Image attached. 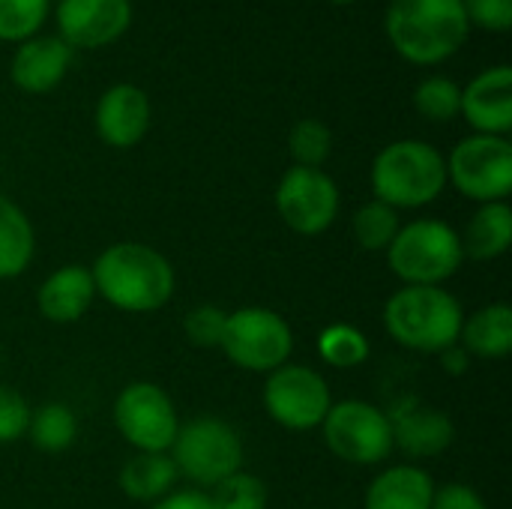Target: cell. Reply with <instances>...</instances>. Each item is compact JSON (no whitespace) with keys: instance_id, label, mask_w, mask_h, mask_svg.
Wrapping results in <instances>:
<instances>
[{"instance_id":"cell-32","label":"cell","mask_w":512,"mask_h":509,"mask_svg":"<svg viewBox=\"0 0 512 509\" xmlns=\"http://www.w3.org/2000/svg\"><path fill=\"white\" fill-rule=\"evenodd\" d=\"M30 414L33 408L27 405V399L18 390L0 384V444H15L27 438Z\"/></svg>"},{"instance_id":"cell-6","label":"cell","mask_w":512,"mask_h":509,"mask_svg":"<svg viewBox=\"0 0 512 509\" xmlns=\"http://www.w3.org/2000/svg\"><path fill=\"white\" fill-rule=\"evenodd\" d=\"M168 456L177 468V477L204 492L243 471V438L219 417H195L180 423Z\"/></svg>"},{"instance_id":"cell-30","label":"cell","mask_w":512,"mask_h":509,"mask_svg":"<svg viewBox=\"0 0 512 509\" xmlns=\"http://www.w3.org/2000/svg\"><path fill=\"white\" fill-rule=\"evenodd\" d=\"M210 498H213L216 509H267L270 492L261 477L237 471L228 480H222L219 486H213Z\"/></svg>"},{"instance_id":"cell-21","label":"cell","mask_w":512,"mask_h":509,"mask_svg":"<svg viewBox=\"0 0 512 509\" xmlns=\"http://www.w3.org/2000/svg\"><path fill=\"white\" fill-rule=\"evenodd\" d=\"M462 237V252L465 258L474 261H495L501 258L512 243V210L507 201H492L480 204L477 213L471 216Z\"/></svg>"},{"instance_id":"cell-23","label":"cell","mask_w":512,"mask_h":509,"mask_svg":"<svg viewBox=\"0 0 512 509\" xmlns=\"http://www.w3.org/2000/svg\"><path fill=\"white\" fill-rule=\"evenodd\" d=\"M36 252V234L27 213L0 195V282L21 276Z\"/></svg>"},{"instance_id":"cell-33","label":"cell","mask_w":512,"mask_h":509,"mask_svg":"<svg viewBox=\"0 0 512 509\" xmlns=\"http://www.w3.org/2000/svg\"><path fill=\"white\" fill-rule=\"evenodd\" d=\"M468 24L489 33H507L512 27V0H462Z\"/></svg>"},{"instance_id":"cell-25","label":"cell","mask_w":512,"mask_h":509,"mask_svg":"<svg viewBox=\"0 0 512 509\" xmlns=\"http://www.w3.org/2000/svg\"><path fill=\"white\" fill-rule=\"evenodd\" d=\"M369 339L354 324H330L318 333V354L333 369H357L369 360Z\"/></svg>"},{"instance_id":"cell-7","label":"cell","mask_w":512,"mask_h":509,"mask_svg":"<svg viewBox=\"0 0 512 509\" xmlns=\"http://www.w3.org/2000/svg\"><path fill=\"white\" fill-rule=\"evenodd\" d=\"M219 348L237 369L270 375L291 363L294 333L279 312L267 306H243L228 312Z\"/></svg>"},{"instance_id":"cell-28","label":"cell","mask_w":512,"mask_h":509,"mask_svg":"<svg viewBox=\"0 0 512 509\" xmlns=\"http://www.w3.org/2000/svg\"><path fill=\"white\" fill-rule=\"evenodd\" d=\"M288 153L294 165L303 168H324V162L333 153V132L321 120H297L288 132Z\"/></svg>"},{"instance_id":"cell-12","label":"cell","mask_w":512,"mask_h":509,"mask_svg":"<svg viewBox=\"0 0 512 509\" xmlns=\"http://www.w3.org/2000/svg\"><path fill=\"white\" fill-rule=\"evenodd\" d=\"M273 201L282 222L303 237L324 234L339 216V186L324 168L291 165L282 174Z\"/></svg>"},{"instance_id":"cell-34","label":"cell","mask_w":512,"mask_h":509,"mask_svg":"<svg viewBox=\"0 0 512 509\" xmlns=\"http://www.w3.org/2000/svg\"><path fill=\"white\" fill-rule=\"evenodd\" d=\"M432 509H489L486 501L480 498L477 489L465 486V483H444L435 486V498Z\"/></svg>"},{"instance_id":"cell-10","label":"cell","mask_w":512,"mask_h":509,"mask_svg":"<svg viewBox=\"0 0 512 509\" xmlns=\"http://www.w3.org/2000/svg\"><path fill=\"white\" fill-rule=\"evenodd\" d=\"M114 426L135 453H168L180 429L171 396L153 381H132L114 399Z\"/></svg>"},{"instance_id":"cell-37","label":"cell","mask_w":512,"mask_h":509,"mask_svg":"<svg viewBox=\"0 0 512 509\" xmlns=\"http://www.w3.org/2000/svg\"><path fill=\"white\" fill-rule=\"evenodd\" d=\"M330 3H339V6H345V3H354V0H330Z\"/></svg>"},{"instance_id":"cell-15","label":"cell","mask_w":512,"mask_h":509,"mask_svg":"<svg viewBox=\"0 0 512 509\" xmlns=\"http://www.w3.org/2000/svg\"><path fill=\"white\" fill-rule=\"evenodd\" d=\"M390 426H393V450H402L411 459H435L447 453L450 444L456 441L453 420L441 408H432L417 399H405L390 414Z\"/></svg>"},{"instance_id":"cell-16","label":"cell","mask_w":512,"mask_h":509,"mask_svg":"<svg viewBox=\"0 0 512 509\" xmlns=\"http://www.w3.org/2000/svg\"><path fill=\"white\" fill-rule=\"evenodd\" d=\"M477 135H501L512 129V69L492 66L462 87V111Z\"/></svg>"},{"instance_id":"cell-18","label":"cell","mask_w":512,"mask_h":509,"mask_svg":"<svg viewBox=\"0 0 512 509\" xmlns=\"http://www.w3.org/2000/svg\"><path fill=\"white\" fill-rule=\"evenodd\" d=\"M96 300V285L87 267L63 264L48 273L36 291L39 315L51 324H75L87 315Z\"/></svg>"},{"instance_id":"cell-26","label":"cell","mask_w":512,"mask_h":509,"mask_svg":"<svg viewBox=\"0 0 512 509\" xmlns=\"http://www.w3.org/2000/svg\"><path fill=\"white\" fill-rule=\"evenodd\" d=\"M351 225H354V237H357L360 249H366V252H387V246L393 243V237L402 228L399 210H393L390 204H384L378 198L366 201L354 213Z\"/></svg>"},{"instance_id":"cell-29","label":"cell","mask_w":512,"mask_h":509,"mask_svg":"<svg viewBox=\"0 0 512 509\" xmlns=\"http://www.w3.org/2000/svg\"><path fill=\"white\" fill-rule=\"evenodd\" d=\"M48 18V0H0V42H24Z\"/></svg>"},{"instance_id":"cell-8","label":"cell","mask_w":512,"mask_h":509,"mask_svg":"<svg viewBox=\"0 0 512 509\" xmlns=\"http://www.w3.org/2000/svg\"><path fill=\"white\" fill-rule=\"evenodd\" d=\"M321 432L330 453L348 465L372 468L387 462L393 453L390 414L363 399L333 402L321 423Z\"/></svg>"},{"instance_id":"cell-36","label":"cell","mask_w":512,"mask_h":509,"mask_svg":"<svg viewBox=\"0 0 512 509\" xmlns=\"http://www.w3.org/2000/svg\"><path fill=\"white\" fill-rule=\"evenodd\" d=\"M441 360H444V369H447L450 375L468 372V363H471V357H468V351H465L462 345H453V348L441 351Z\"/></svg>"},{"instance_id":"cell-17","label":"cell","mask_w":512,"mask_h":509,"mask_svg":"<svg viewBox=\"0 0 512 509\" xmlns=\"http://www.w3.org/2000/svg\"><path fill=\"white\" fill-rule=\"evenodd\" d=\"M72 48L60 36H30L18 42L9 63V78L18 90L42 96L51 93L69 72Z\"/></svg>"},{"instance_id":"cell-11","label":"cell","mask_w":512,"mask_h":509,"mask_svg":"<svg viewBox=\"0 0 512 509\" xmlns=\"http://www.w3.org/2000/svg\"><path fill=\"white\" fill-rule=\"evenodd\" d=\"M330 387L321 372L300 363H285L264 381V411L273 423L291 432L321 429L330 411Z\"/></svg>"},{"instance_id":"cell-31","label":"cell","mask_w":512,"mask_h":509,"mask_svg":"<svg viewBox=\"0 0 512 509\" xmlns=\"http://www.w3.org/2000/svg\"><path fill=\"white\" fill-rule=\"evenodd\" d=\"M225 321L228 312L213 306V303H201L195 309L186 312L183 318V333L195 348H219L222 345V333H225Z\"/></svg>"},{"instance_id":"cell-14","label":"cell","mask_w":512,"mask_h":509,"mask_svg":"<svg viewBox=\"0 0 512 509\" xmlns=\"http://www.w3.org/2000/svg\"><path fill=\"white\" fill-rule=\"evenodd\" d=\"M150 120H153L150 99L135 84L108 87L99 96L96 114H93L96 135L114 150H129V147L141 144L150 129Z\"/></svg>"},{"instance_id":"cell-35","label":"cell","mask_w":512,"mask_h":509,"mask_svg":"<svg viewBox=\"0 0 512 509\" xmlns=\"http://www.w3.org/2000/svg\"><path fill=\"white\" fill-rule=\"evenodd\" d=\"M150 509H216L210 492L201 489H177L171 495H165L162 501H156Z\"/></svg>"},{"instance_id":"cell-4","label":"cell","mask_w":512,"mask_h":509,"mask_svg":"<svg viewBox=\"0 0 512 509\" xmlns=\"http://www.w3.org/2000/svg\"><path fill=\"white\" fill-rule=\"evenodd\" d=\"M372 192L393 210H417L441 198L447 189L444 153L417 138L387 144L372 162Z\"/></svg>"},{"instance_id":"cell-2","label":"cell","mask_w":512,"mask_h":509,"mask_svg":"<svg viewBox=\"0 0 512 509\" xmlns=\"http://www.w3.org/2000/svg\"><path fill=\"white\" fill-rule=\"evenodd\" d=\"M384 30L402 60L435 66L468 42L471 24L462 0H390Z\"/></svg>"},{"instance_id":"cell-1","label":"cell","mask_w":512,"mask_h":509,"mask_svg":"<svg viewBox=\"0 0 512 509\" xmlns=\"http://www.w3.org/2000/svg\"><path fill=\"white\" fill-rule=\"evenodd\" d=\"M96 297L126 315L162 309L177 288L171 261L147 243H114L90 267Z\"/></svg>"},{"instance_id":"cell-5","label":"cell","mask_w":512,"mask_h":509,"mask_svg":"<svg viewBox=\"0 0 512 509\" xmlns=\"http://www.w3.org/2000/svg\"><path fill=\"white\" fill-rule=\"evenodd\" d=\"M387 264L402 285H444L465 264L462 237L444 219H414L387 246Z\"/></svg>"},{"instance_id":"cell-9","label":"cell","mask_w":512,"mask_h":509,"mask_svg":"<svg viewBox=\"0 0 512 509\" xmlns=\"http://www.w3.org/2000/svg\"><path fill=\"white\" fill-rule=\"evenodd\" d=\"M447 159V183L477 204L507 201L512 192V144L501 135H468Z\"/></svg>"},{"instance_id":"cell-22","label":"cell","mask_w":512,"mask_h":509,"mask_svg":"<svg viewBox=\"0 0 512 509\" xmlns=\"http://www.w3.org/2000/svg\"><path fill=\"white\" fill-rule=\"evenodd\" d=\"M120 492L138 504H156L174 492L177 468L168 453H135L120 468Z\"/></svg>"},{"instance_id":"cell-20","label":"cell","mask_w":512,"mask_h":509,"mask_svg":"<svg viewBox=\"0 0 512 509\" xmlns=\"http://www.w3.org/2000/svg\"><path fill=\"white\" fill-rule=\"evenodd\" d=\"M459 345L468 357L504 360L512 351V309L507 303H489L462 321Z\"/></svg>"},{"instance_id":"cell-3","label":"cell","mask_w":512,"mask_h":509,"mask_svg":"<svg viewBox=\"0 0 512 509\" xmlns=\"http://www.w3.org/2000/svg\"><path fill=\"white\" fill-rule=\"evenodd\" d=\"M462 303L444 285H402L384 303V330L411 351L441 354L459 345Z\"/></svg>"},{"instance_id":"cell-19","label":"cell","mask_w":512,"mask_h":509,"mask_svg":"<svg viewBox=\"0 0 512 509\" xmlns=\"http://www.w3.org/2000/svg\"><path fill=\"white\" fill-rule=\"evenodd\" d=\"M435 480L414 462L381 471L366 489V509H432Z\"/></svg>"},{"instance_id":"cell-13","label":"cell","mask_w":512,"mask_h":509,"mask_svg":"<svg viewBox=\"0 0 512 509\" xmlns=\"http://www.w3.org/2000/svg\"><path fill=\"white\" fill-rule=\"evenodd\" d=\"M132 24L129 0H57V30L69 48H102Z\"/></svg>"},{"instance_id":"cell-24","label":"cell","mask_w":512,"mask_h":509,"mask_svg":"<svg viewBox=\"0 0 512 509\" xmlns=\"http://www.w3.org/2000/svg\"><path fill=\"white\" fill-rule=\"evenodd\" d=\"M27 438L42 453H63L78 438V417L63 402H45L30 414Z\"/></svg>"},{"instance_id":"cell-27","label":"cell","mask_w":512,"mask_h":509,"mask_svg":"<svg viewBox=\"0 0 512 509\" xmlns=\"http://www.w3.org/2000/svg\"><path fill=\"white\" fill-rule=\"evenodd\" d=\"M414 108L432 123H450L462 111V87L447 75H429L414 90Z\"/></svg>"}]
</instances>
